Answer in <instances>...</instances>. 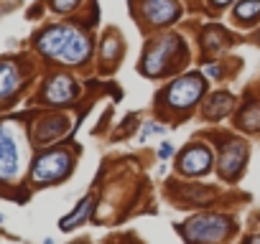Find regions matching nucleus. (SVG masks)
<instances>
[{"label":"nucleus","instance_id":"nucleus-1","mask_svg":"<svg viewBox=\"0 0 260 244\" xmlns=\"http://www.w3.org/2000/svg\"><path fill=\"white\" fill-rule=\"evenodd\" d=\"M36 46L43 56L61 61V64H82L92 54L90 38L74 26H51V28H46L38 36Z\"/></svg>","mask_w":260,"mask_h":244},{"label":"nucleus","instance_id":"nucleus-2","mask_svg":"<svg viewBox=\"0 0 260 244\" xmlns=\"http://www.w3.org/2000/svg\"><path fill=\"white\" fill-rule=\"evenodd\" d=\"M232 232V224L227 216L220 214H202V216H194L189 224L184 227V234L189 242L194 244H209V242H220Z\"/></svg>","mask_w":260,"mask_h":244},{"label":"nucleus","instance_id":"nucleus-3","mask_svg":"<svg viewBox=\"0 0 260 244\" xmlns=\"http://www.w3.org/2000/svg\"><path fill=\"white\" fill-rule=\"evenodd\" d=\"M69 170H72V155L67 150H49L36 158L31 178L38 186H49L54 181H61Z\"/></svg>","mask_w":260,"mask_h":244},{"label":"nucleus","instance_id":"nucleus-4","mask_svg":"<svg viewBox=\"0 0 260 244\" xmlns=\"http://www.w3.org/2000/svg\"><path fill=\"white\" fill-rule=\"evenodd\" d=\"M204 89H207V81H204L202 74H186V77H181L179 81H173L168 86L166 99H168L171 107H176V109H189L191 104L199 102Z\"/></svg>","mask_w":260,"mask_h":244},{"label":"nucleus","instance_id":"nucleus-5","mask_svg":"<svg viewBox=\"0 0 260 244\" xmlns=\"http://www.w3.org/2000/svg\"><path fill=\"white\" fill-rule=\"evenodd\" d=\"M179 51V38L176 36H163L158 41H153L145 51V59H143V72L148 77H156L161 72H166L168 66V59Z\"/></svg>","mask_w":260,"mask_h":244},{"label":"nucleus","instance_id":"nucleus-6","mask_svg":"<svg viewBox=\"0 0 260 244\" xmlns=\"http://www.w3.org/2000/svg\"><path fill=\"white\" fill-rule=\"evenodd\" d=\"M20 170V150L8 125H0V181L15 178Z\"/></svg>","mask_w":260,"mask_h":244},{"label":"nucleus","instance_id":"nucleus-7","mask_svg":"<svg viewBox=\"0 0 260 244\" xmlns=\"http://www.w3.org/2000/svg\"><path fill=\"white\" fill-rule=\"evenodd\" d=\"M140 13L148 23L161 26V23H173L181 15V5L176 0H143Z\"/></svg>","mask_w":260,"mask_h":244},{"label":"nucleus","instance_id":"nucleus-8","mask_svg":"<svg viewBox=\"0 0 260 244\" xmlns=\"http://www.w3.org/2000/svg\"><path fill=\"white\" fill-rule=\"evenodd\" d=\"M77 97V84L72 77L67 74H59L54 77L49 84H46V89H43V99H46L49 104H67Z\"/></svg>","mask_w":260,"mask_h":244},{"label":"nucleus","instance_id":"nucleus-9","mask_svg":"<svg viewBox=\"0 0 260 244\" xmlns=\"http://www.w3.org/2000/svg\"><path fill=\"white\" fill-rule=\"evenodd\" d=\"M209 165H212V153H209V148H204V145H191V148L181 155V163H179V168H181L186 175L207 173Z\"/></svg>","mask_w":260,"mask_h":244},{"label":"nucleus","instance_id":"nucleus-10","mask_svg":"<svg viewBox=\"0 0 260 244\" xmlns=\"http://www.w3.org/2000/svg\"><path fill=\"white\" fill-rule=\"evenodd\" d=\"M243 163H245V145L237 143V140L227 143V148L220 153V173L225 178H235V175L240 173Z\"/></svg>","mask_w":260,"mask_h":244},{"label":"nucleus","instance_id":"nucleus-11","mask_svg":"<svg viewBox=\"0 0 260 244\" xmlns=\"http://www.w3.org/2000/svg\"><path fill=\"white\" fill-rule=\"evenodd\" d=\"M20 86V74L18 66L8 59H0V99H8L18 92Z\"/></svg>","mask_w":260,"mask_h":244},{"label":"nucleus","instance_id":"nucleus-12","mask_svg":"<svg viewBox=\"0 0 260 244\" xmlns=\"http://www.w3.org/2000/svg\"><path fill=\"white\" fill-rule=\"evenodd\" d=\"M67 130V117H54V120H46L43 125H38L36 130V140L38 143H51L54 138H59L61 132Z\"/></svg>","mask_w":260,"mask_h":244},{"label":"nucleus","instance_id":"nucleus-13","mask_svg":"<svg viewBox=\"0 0 260 244\" xmlns=\"http://www.w3.org/2000/svg\"><path fill=\"white\" fill-rule=\"evenodd\" d=\"M92 196H87L84 198V201L69 214V216H64L61 219V229L64 232H69V229H74V227H79V224H84V221H87V216H90V211H92Z\"/></svg>","mask_w":260,"mask_h":244},{"label":"nucleus","instance_id":"nucleus-14","mask_svg":"<svg viewBox=\"0 0 260 244\" xmlns=\"http://www.w3.org/2000/svg\"><path fill=\"white\" fill-rule=\"evenodd\" d=\"M230 109H232V97H230V94H222V92H217V94L207 102L204 115L212 117V120H220V117H225V115L230 112Z\"/></svg>","mask_w":260,"mask_h":244},{"label":"nucleus","instance_id":"nucleus-15","mask_svg":"<svg viewBox=\"0 0 260 244\" xmlns=\"http://www.w3.org/2000/svg\"><path fill=\"white\" fill-rule=\"evenodd\" d=\"M235 18L243 20V23H255L260 18V0H243V3L235 8Z\"/></svg>","mask_w":260,"mask_h":244},{"label":"nucleus","instance_id":"nucleus-16","mask_svg":"<svg viewBox=\"0 0 260 244\" xmlns=\"http://www.w3.org/2000/svg\"><path fill=\"white\" fill-rule=\"evenodd\" d=\"M240 125L245 130H260V104H253V107L245 109L240 115Z\"/></svg>","mask_w":260,"mask_h":244},{"label":"nucleus","instance_id":"nucleus-17","mask_svg":"<svg viewBox=\"0 0 260 244\" xmlns=\"http://www.w3.org/2000/svg\"><path fill=\"white\" fill-rule=\"evenodd\" d=\"M118 51H120V41H115L113 36H110V38H105V46H102V56H105V61H113V59L118 56Z\"/></svg>","mask_w":260,"mask_h":244},{"label":"nucleus","instance_id":"nucleus-18","mask_svg":"<svg viewBox=\"0 0 260 244\" xmlns=\"http://www.w3.org/2000/svg\"><path fill=\"white\" fill-rule=\"evenodd\" d=\"M77 5H79V0H51V8L59 10V13H67V10H72Z\"/></svg>","mask_w":260,"mask_h":244},{"label":"nucleus","instance_id":"nucleus-19","mask_svg":"<svg viewBox=\"0 0 260 244\" xmlns=\"http://www.w3.org/2000/svg\"><path fill=\"white\" fill-rule=\"evenodd\" d=\"M153 132H156V135H163V132H166V127H161V125H153V122H148V125L143 127V132H140V143H145V138H148V135H153Z\"/></svg>","mask_w":260,"mask_h":244},{"label":"nucleus","instance_id":"nucleus-20","mask_svg":"<svg viewBox=\"0 0 260 244\" xmlns=\"http://www.w3.org/2000/svg\"><path fill=\"white\" fill-rule=\"evenodd\" d=\"M171 153H173V148H171V145L166 143V145L161 148V161H166V158H168V155H171Z\"/></svg>","mask_w":260,"mask_h":244},{"label":"nucleus","instance_id":"nucleus-21","mask_svg":"<svg viewBox=\"0 0 260 244\" xmlns=\"http://www.w3.org/2000/svg\"><path fill=\"white\" fill-rule=\"evenodd\" d=\"M212 3H214V5H227L230 0H212Z\"/></svg>","mask_w":260,"mask_h":244},{"label":"nucleus","instance_id":"nucleus-22","mask_svg":"<svg viewBox=\"0 0 260 244\" xmlns=\"http://www.w3.org/2000/svg\"><path fill=\"white\" fill-rule=\"evenodd\" d=\"M248 244H260V237H250V242Z\"/></svg>","mask_w":260,"mask_h":244},{"label":"nucleus","instance_id":"nucleus-23","mask_svg":"<svg viewBox=\"0 0 260 244\" xmlns=\"http://www.w3.org/2000/svg\"><path fill=\"white\" fill-rule=\"evenodd\" d=\"M0 221H3V216H0Z\"/></svg>","mask_w":260,"mask_h":244},{"label":"nucleus","instance_id":"nucleus-24","mask_svg":"<svg viewBox=\"0 0 260 244\" xmlns=\"http://www.w3.org/2000/svg\"><path fill=\"white\" fill-rule=\"evenodd\" d=\"M258 38H260V36H258Z\"/></svg>","mask_w":260,"mask_h":244}]
</instances>
